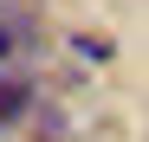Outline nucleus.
Masks as SVG:
<instances>
[{
    "label": "nucleus",
    "mask_w": 149,
    "mask_h": 142,
    "mask_svg": "<svg viewBox=\"0 0 149 142\" xmlns=\"http://www.w3.org/2000/svg\"><path fill=\"white\" fill-rule=\"evenodd\" d=\"M26 103H33V90H26V84H19V78H0V123H13Z\"/></svg>",
    "instance_id": "obj_1"
},
{
    "label": "nucleus",
    "mask_w": 149,
    "mask_h": 142,
    "mask_svg": "<svg viewBox=\"0 0 149 142\" xmlns=\"http://www.w3.org/2000/svg\"><path fill=\"white\" fill-rule=\"evenodd\" d=\"M7 52H13V39H7V26H0V58H7Z\"/></svg>",
    "instance_id": "obj_3"
},
{
    "label": "nucleus",
    "mask_w": 149,
    "mask_h": 142,
    "mask_svg": "<svg viewBox=\"0 0 149 142\" xmlns=\"http://www.w3.org/2000/svg\"><path fill=\"white\" fill-rule=\"evenodd\" d=\"M71 52L91 58V65H104V58H110V39H104V32H78V39H71Z\"/></svg>",
    "instance_id": "obj_2"
}]
</instances>
